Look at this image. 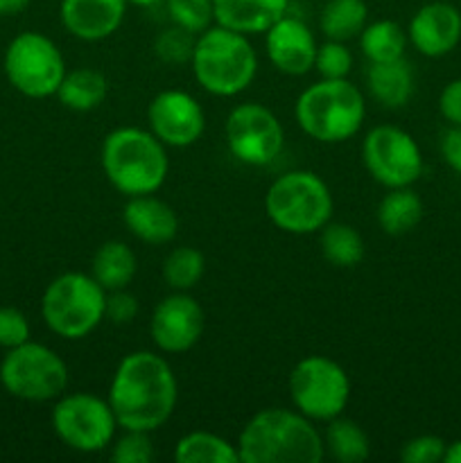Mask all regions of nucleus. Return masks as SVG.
<instances>
[{
  "mask_svg": "<svg viewBox=\"0 0 461 463\" xmlns=\"http://www.w3.org/2000/svg\"><path fill=\"white\" fill-rule=\"evenodd\" d=\"M324 432V448L330 459L339 463H362L371 457V439L360 423L351 419L328 420Z\"/></svg>",
  "mask_w": 461,
  "mask_h": 463,
  "instance_id": "obj_26",
  "label": "nucleus"
},
{
  "mask_svg": "<svg viewBox=\"0 0 461 463\" xmlns=\"http://www.w3.org/2000/svg\"><path fill=\"white\" fill-rule=\"evenodd\" d=\"M138 312L140 303L136 294L129 292V288L107 292V307H104V319L107 321L116 326H127L138 317Z\"/></svg>",
  "mask_w": 461,
  "mask_h": 463,
  "instance_id": "obj_37",
  "label": "nucleus"
},
{
  "mask_svg": "<svg viewBox=\"0 0 461 463\" xmlns=\"http://www.w3.org/2000/svg\"><path fill=\"white\" fill-rule=\"evenodd\" d=\"M129 5H136V7H154V5L163 3V0H127Z\"/></svg>",
  "mask_w": 461,
  "mask_h": 463,
  "instance_id": "obj_42",
  "label": "nucleus"
},
{
  "mask_svg": "<svg viewBox=\"0 0 461 463\" xmlns=\"http://www.w3.org/2000/svg\"><path fill=\"white\" fill-rule=\"evenodd\" d=\"M360 50L369 63L396 61L405 57V50L409 39L407 30H402L391 18H380V21L366 23L364 30L360 32Z\"/></svg>",
  "mask_w": 461,
  "mask_h": 463,
  "instance_id": "obj_28",
  "label": "nucleus"
},
{
  "mask_svg": "<svg viewBox=\"0 0 461 463\" xmlns=\"http://www.w3.org/2000/svg\"><path fill=\"white\" fill-rule=\"evenodd\" d=\"M99 163L111 188L122 197L158 193L170 172L165 145L149 129L131 125L104 136Z\"/></svg>",
  "mask_w": 461,
  "mask_h": 463,
  "instance_id": "obj_3",
  "label": "nucleus"
},
{
  "mask_svg": "<svg viewBox=\"0 0 461 463\" xmlns=\"http://www.w3.org/2000/svg\"><path fill=\"white\" fill-rule=\"evenodd\" d=\"M446 446L447 443L437 434H419L402 443L400 459L405 463H438L446 455Z\"/></svg>",
  "mask_w": 461,
  "mask_h": 463,
  "instance_id": "obj_35",
  "label": "nucleus"
},
{
  "mask_svg": "<svg viewBox=\"0 0 461 463\" xmlns=\"http://www.w3.org/2000/svg\"><path fill=\"white\" fill-rule=\"evenodd\" d=\"M423 199L419 193L407 188H391L382 199H380L378 208H375V220L382 233L391 235V238H400V235L411 233L416 226L423 220Z\"/></svg>",
  "mask_w": 461,
  "mask_h": 463,
  "instance_id": "obj_23",
  "label": "nucleus"
},
{
  "mask_svg": "<svg viewBox=\"0 0 461 463\" xmlns=\"http://www.w3.org/2000/svg\"><path fill=\"white\" fill-rule=\"evenodd\" d=\"M176 463H240L238 446L208 430H193L174 446Z\"/></svg>",
  "mask_w": 461,
  "mask_h": 463,
  "instance_id": "obj_27",
  "label": "nucleus"
},
{
  "mask_svg": "<svg viewBox=\"0 0 461 463\" xmlns=\"http://www.w3.org/2000/svg\"><path fill=\"white\" fill-rule=\"evenodd\" d=\"M240 463H319L325 457L324 434L296 410L267 407L240 432Z\"/></svg>",
  "mask_w": 461,
  "mask_h": 463,
  "instance_id": "obj_2",
  "label": "nucleus"
},
{
  "mask_svg": "<svg viewBox=\"0 0 461 463\" xmlns=\"http://www.w3.org/2000/svg\"><path fill=\"white\" fill-rule=\"evenodd\" d=\"M138 274V258L136 251L122 240H108L99 244L90 260V276L102 285L107 292L125 289L134 283Z\"/></svg>",
  "mask_w": 461,
  "mask_h": 463,
  "instance_id": "obj_22",
  "label": "nucleus"
},
{
  "mask_svg": "<svg viewBox=\"0 0 461 463\" xmlns=\"http://www.w3.org/2000/svg\"><path fill=\"white\" fill-rule=\"evenodd\" d=\"M206 328L203 307L188 292H172L156 303L149 317V337L158 353L183 355L193 351Z\"/></svg>",
  "mask_w": 461,
  "mask_h": 463,
  "instance_id": "obj_14",
  "label": "nucleus"
},
{
  "mask_svg": "<svg viewBox=\"0 0 461 463\" xmlns=\"http://www.w3.org/2000/svg\"><path fill=\"white\" fill-rule=\"evenodd\" d=\"M334 199L328 184L312 170H289L271 181L265 213L271 224L289 235L319 233L333 220Z\"/></svg>",
  "mask_w": 461,
  "mask_h": 463,
  "instance_id": "obj_6",
  "label": "nucleus"
},
{
  "mask_svg": "<svg viewBox=\"0 0 461 463\" xmlns=\"http://www.w3.org/2000/svg\"><path fill=\"white\" fill-rule=\"evenodd\" d=\"M441 156L450 170L461 175V127L452 125L441 138Z\"/></svg>",
  "mask_w": 461,
  "mask_h": 463,
  "instance_id": "obj_39",
  "label": "nucleus"
},
{
  "mask_svg": "<svg viewBox=\"0 0 461 463\" xmlns=\"http://www.w3.org/2000/svg\"><path fill=\"white\" fill-rule=\"evenodd\" d=\"M127 7V0H61L59 18L68 34L86 43H95L120 30Z\"/></svg>",
  "mask_w": 461,
  "mask_h": 463,
  "instance_id": "obj_18",
  "label": "nucleus"
},
{
  "mask_svg": "<svg viewBox=\"0 0 461 463\" xmlns=\"http://www.w3.org/2000/svg\"><path fill=\"white\" fill-rule=\"evenodd\" d=\"M289 9V0H212L215 23L240 34H265Z\"/></svg>",
  "mask_w": 461,
  "mask_h": 463,
  "instance_id": "obj_20",
  "label": "nucleus"
},
{
  "mask_svg": "<svg viewBox=\"0 0 461 463\" xmlns=\"http://www.w3.org/2000/svg\"><path fill=\"white\" fill-rule=\"evenodd\" d=\"M107 307V289L90 274L66 271L50 280L41 297V317L50 333L80 342L99 328Z\"/></svg>",
  "mask_w": 461,
  "mask_h": 463,
  "instance_id": "obj_7",
  "label": "nucleus"
},
{
  "mask_svg": "<svg viewBox=\"0 0 461 463\" xmlns=\"http://www.w3.org/2000/svg\"><path fill=\"white\" fill-rule=\"evenodd\" d=\"M362 163L382 188H407L423 175V152L409 131L396 125H378L362 140Z\"/></svg>",
  "mask_w": 461,
  "mask_h": 463,
  "instance_id": "obj_12",
  "label": "nucleus"
},
{
  "mask_svg": "<svg viewBox=\"0 0 461 463\" xmlns=\"http://www.w3.org/2000/svg\"><path fill=\"white\" fill-rule=\"evenodd\" d=\"M190 68L208 95L238 98L256 80L258 52L247 34L212 23L197 34Z\"/></svg>",
  "mask_w": 461,
  "mask_h": 463,
  "instance_id": "obj_4",
  "label": "nucleus"
},
{
  "mask_svg": "<svg viewBox=\"0 0 461 463\" xmlns=\"http://www.w3.org/2000/svg\"><path fill=\"white\" fill-rule=\"evenodd\" d=\"M108 457L116 463H152L154 443L152 432L140 430H122L120 437L108 446Z\"/></svg>",
  "mask_w": 461,
  "mask_h": 463,
  "instance_id": "obj_34",
  "label": "nucleus"
},
{
  "mask_svg": "<svg viewBox=\"0 0 461 463\" xmlns=\"http://www.w3.org/2000/svg\"><path fill=\"white\" fill-rule=\"evenodd\" d=\"M407 39L416 52L438 59L450 54L461 41V12L447 0H432L414 12L407 25Z\"/></svg>",
  "mask_w": 461,
  "mask_h": 463,
  "instance_id": "obj_17",
  "label": "nucleus"
},
{
  "mask_svg": "<svg viewBox=\"0 0 461 463\" xmlns=\"http://www.w3.org/2000/svg\"><path fill=\"white\" fill-rule=\"evenodd\" d=\"M315 32L296 16L285 14L265 32V52L271 66L287 77H303L315 68Z\"/></svg>",
  "mask_w": 461,
  "mask_h": 463,
  "instance_id": "obj_16",
  "label": "nucleus"
},
{
  "mask_svg": "<svg viewBox=\"0 0 461 463\" xmlns=\"http://www.w3.org/2000/svg\"><path fill=\"white\" fill-rule=\"evenodd\" d=\"M319 249L321 256L339 269H351L364 260L366 244L360 231L346 222L330 220L319 231Z\"/></svg>",
  "mask_w": 461,
  "mask_h": 463,
  "instance_id": "obj_25",
  "label": "nucleus"
},
{
  "mask_svg": "<svg viewBox=\"0 0 461 463\" xmlns=\"http://www.w3.org/2000/svg\"><path fill=\"white\" fill-rule=\"evenodd\" d=\"M30 321L18 307H0V348L9 351L30 342Z\"/></svg>",
  "mask_w": 461,
  "mask_h": 463,
  "instance_id": "obj_36",
  "label": "nucleus"
},
{
  "mask_svg": "<svg viewBox=\"0 0 461 463\" xmlns=\"http://www.w3.org/2000/svg\"><path fill=\"white\" fill-rule=\"evenodd\" d=\"M32 0H0V16H16L30 7Z\"/></svg>",
  "mask_w": 461,
  "mask_h": 463,
  "instance_id": "obj_40",
  "label": "nucleus"
},
{
  "mask_svg": "<svg viewBox=\"0 0 461 463\" xmlns=\"http://www.w3.org/2000/svg\"><path fill=\"white\" fill-rule=\"evenodd\" d=\"M163 3H165L167 18L193 34H202L215 23L212 0H163Z\"/></svg>",
  "mask_w": 461,
  "mask_h": 463,
  "instance_id": "obj_33",
  "label": "nucleus"
},
{
  "mask_svg": "<svg viewBox=\"0 0 461 463\" xmlns=\"http://www.w3.org/2000/svg\"><path fill=\"white\" fill-rule=\"evenodd\" d=\"M438 111L450 125L461 127V77L443 86L438 95Z\"/></svg>",
  "mask_w": 461,
  "mask_h": 463,
  "instance_id": "obj_38",
  "label": "nucleus"
},
{
  "mask_svg": "<svg viewBox=\"0 0 461 463\" xmlns=\"http://www.w3.org/2000/svg\"><path fill=\"white\" fill-rule=\"evenodd\" d=\"M366 89L384 109H402L414 95V71L405 57L396 61L369 63Z\"/></svg>",
  "mask_w": 461,
  "mask_h": 463,
  "instance_id": "obj_21",
  "label": "nucleus"
},
{
  "mask_svg": "<svg viewBox=\"0 0 461 463\" xmlns=\"http://www.w3.org/2000/svg\"><path fill=\"white\" fill-rule=\"evenodd\" d=\"M194 41H197V34L172 23L170 27L158 32L156 39H154V54L167 66H185V63L190 66Z\"/></svg>",
  "mask_w": 461,
  "mask_h": 463,
  "instance_id": "obj_31",
  "label": "nucleus"
},
{
  "mask_svg": "<svg viewBox=\"0 0 461 463\" xmlns=\"http://www.w3.org/2000/svg\"><path fill=\"white\" fill-rule=\"evenodd\" d=\"M206 271V258L194 247H174L163 260V280L172 292H190Z\"/></svg>",
  "mask_w": 461,
  "mask_h": 463,
  "instance_id": "obj_30",
  "label": "nucleus"
},
{
  "mask_svg": "<svg viewBox=\"0 0 461 463\" xmlns=\"http://www.w3.org/2000/svg\"><path fill=\"white\" fill-rule=\"evenodd\" d=\"M147 129L165 147L185 149L197 143L206 131V113L188 90L165 89L149 99Z\"/></svg>",
  "mask_w": 461,
  "mask_h": 463,
  "instance_id": "obj_15",
  "label": "nucleus"
},
{
  "mask_svg": "<svg viewBox=\"0 0 461 463\" xmlns=\"http://www.w3.org/2000/svg\"><path fill=\"white\" fill-rule=\"evenodd\" d=\"M108 95V80L98 68L81 66L66 71L61 84L57 89L59 102L77 113H86L98 109Z\"/></svg>",
  "mask_w": 461,
  "mask_h": 463,
  "instance_id": "obj_24",
  "label": "nucleus"
},
{
  "mask_svg": "<svg viewBox=\"0 0 461 463\" xmlns=\"http://www.w3.org/2000/svg\"><path fill=\"white\" fill-rule=\"evenodd\" d=\"M50 423L59 441L80 455L108 450L120 428L107 396L89 392L59 396L54 401Z\"/></svg>",
  "mask_w": 461,
  "mask_h": 463,
  "instance_id": "obj_10",
  "label": "nucleus"
},
{
  "mask_svg": "<svg viewBox=\"0 0 461 463\" xmlns=\"http://www.w3.org/2000/svg\"><path fill=\"white\" fill-rule=\"evenodd\" d=\"M3 68L9 84L32 99L57 95L68 71L59 45L41 32H21L14 36L5 50Z\"/></svg>",
  "mask_w": 461,
  "mask_h": 463,
  "instance_id": "obj_11",
  "label": "nucleus"
},
{
  "mask_svg": "<svg viewBox=\"0 0 461 463\" xmlns=\"http://www.w3.org/2000/svg\"><path fill=\"white\" fill-rule=\"evenodd\" d=\"M443 461H446V463H461V439L447 443L446 455H443Z\"/></svg>",
  "mask_w": 461,
  "mask_h": 463,
  "instance_id": "obj_41",
  "label": "nucleus"
},
{
  "mask_svg": "<svg viewBox=\"0 0 461 463\" xmlns=\"http://www.w3.org/2000/svg\"><path fill=\"white\" fill-rule=\"evenodd\" d=\"M107 401L122 430L154 434L174 414L179 383L165 357L154 351H134L118 362Z\"/></svg>",
  "mask_w": 461,
  "mask_h": 463,
  "instance_id": "obj_1",
  "label": "nucleus"
},
{
  "mask_svg": "<svg viewBox=\"0 0 461 463\" xmlns=\"http://www.w3.org/2000/svg\"><path fill=\"white\" fill-rule=\"evenodd\" d=\"M353 63H355V57H353L346 41L325 39L324 43L316 45L312 71L319 72L321 80H346L353 71Z\"/></svg>",
  "mask_w": 461,
  "mask_h": 463,
  "instance_id": "obj_32",
  "label": "nucleus"
},
{
  "mask_svg": "<svg viewBox=\"0 0 461 463\" xmlns=\"http://www.w3.org/2000/svg\"><path fill=\"white\" fill-rule=\"evenodd\" d=\"M122 222L136 240L152 247L170 244L179 233V215L165 199L152 194L127 197Z\"/></svg>",
  "mask_w": 461,
  "mask_h": 463,
  "instance_id": "obj_19",
  "label": "nucleus"
},
{
  "mask_svg": "<svg viewBox=\"0 0 461 463\" xmlns=\"http://www.w3.org/2000/svg\"><path fill=\"white\" fill-rule=\"evenodd\" d=\"M292 407L315 423H328L343 414L351 401V378L328 355H306L287 378Z\"/></svg>",
  "mask_w": 461,
  "mask_h": 463,
  "instance_id": "obj_8",
  "label": "nucleus"
},
{
  "mask_svg": "<svg viewBox=\"0 0 461 463\" xmlns=\"http://www.w3.org/2000/svg\"><path fill=\"white\" fill-rule=\"evenodd\" d=\"M224 138L230 156L251 167L269 165L285 147L283 122L260 102H242L230 109L224 122Z\"/></svg>",
  "mask_w": 461,
  "mask_h": 463,
  "instance_id": "obj_13",
  "label": "nucleus"
},
{
  "mask_svg": "<svg viewBox=\"0 0 461 463\" xmlns=\"http://www.w3.org/2000/svg\"><path fill=\"white\" fill-rule=\"evenodd\" d=\"M68 364L57 351L39 342L9 348L0 362V384L25 402H50L68 389Z\"/></svg>",
  "mask_w": 461,
  "mask_h": 463,
  "instance_id": "obj_9",
  "label": "nucleus"
},
{
  "mask_svg": "<svg viewBox=\"0 0 461 463\" xmlns=\"http://www.w3.org/2000/svg\"><path fill=\"white\" fill-rule=\"evenodd\" d=\"M369 23L364 0H325L319 14V30L325 39L351 41L360 36Z\"/></svg>",
  "mask_w": 461,
  "mask_h": 463,
  "instance_id": "obj_29",
  "label": "nucleus"
},
{
  "mask_svg": "<svg viewBox=\"0 0 461 463\" xmlns=\"http://www.w3.org/2000/svg\"><path fill=\"white\" fill-rule=\"evenodd\" d=\"M366 118L364 93L351 80H319L294 102V120L307 138L339 145L355 138Z\"/></svg>",
  "mask_w": 461,
  "mask_h": 463,
  "instance_id": "obj_5",
  "label": "nucleus"
}]
</instances>
